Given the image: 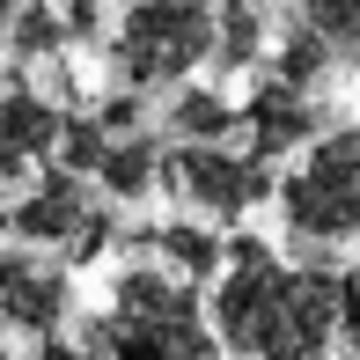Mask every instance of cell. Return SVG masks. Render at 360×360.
I'll list each match as a JSON object with an SVG mask.
<instances>
[{
  "mask_svg": "<svg viewBox=\"0 0 360 360\" xmlns=\"http://www.w3.org/2000/svg\"><path fill=\"white\" fill-rule=\"evenodd\" d=\"M206 316L228 360H331L346 338V280L323 265H287L272 243L236 236Z\"/></svg>",
  "mask_w": 360,
  "mask_h": 360,
  "instance_id": "6da1fadb",
  "label": "cell"
},
{
  "mask_svg": "<svg viewBox=\"0 0 360 360\" xmlns=\"http://www.w3.org/2000/svg\"><path fill=\"white\" fill-rule=\"evenodd\" d=\"M81 360H228L199 287L169 265H125L110 302L81 323Z\"/></svg>",
  "mask_w": 360,
  "mask_h": 360,
  "instance_id": "7a4b0ae2",
  "label": "cell"
},
{
  "mask_svg": "<svg viewBox=\"0 0 360 360\" xmlns=\"http://www.w3.org/2000/svg\"><path fill=\"white\" fill-rule=\"evenodd\" d=\"M221 44V8L214 0H125L110 22V74L118 89H184Z\"/></svg>",
  "mask_w": 360,
  "mask_h": 360,
  "instance_id": "3957f363",
  "label": "cell"
},
{
  "mask_svg": "<svg viewBox=\"0 0 360 360\" xmlns=\"http://www.w3.org/2000/svg\"><path fill=\"white\" fill-rule=\"evenodd\" d=\"M280 221L294 243H353L360 236V125H331L280 176Z\"/></svg>",
  "mask_w": 360,
  "mask_h": 360,
  "instance_id": "277c9868",
  "label": "cell"
},
{
  "mask_svg": "<svg viewBox=\"0 0 360 360\" xmlns=\"http://www.w3.org/2000/svg\"><path fill=\"white\" fill-rule=\"evenodd\" d=\"M162 191L169 199H184L191 214H206V221H243L250 206H265V199H280V176H272V162H257L250 147H199V140H169V162H162Z\"/></svg>",
  "mask_w": 360,
  "mask_h": 360,
  "instance_id": "5b68a950",
  "label": "cell"
},
{
  "mask_svg": "<svg viewBox=\"0 0 360 360\" xmlns=\"http://www.w3.org/2000/svg\"><path fill=\"white\" fill-rule=\"evenodd\" d=\"M15 243H30V250H67L74 265L96 257L110 243V214L96 206V176L67 169V162L37 169L22 184V199H15Z\"/></svg>",
  "mask_w": 360,
  "mask_h": 360,
  "instance_id": "8992f818",
  "label": "cell"
},
{
  "mask_svg": "<svg viewBox=\"0 0 360 360\" xmlns=\"http://www.w3.org/2000/svg\"><path fill=\"white\" fill-rule=\"evenodd\" d=\"M67 316H74V272L52 250H30V243L0 250V323L15 338H30V346L59 338Z\"/></svg>",
  "mask_w": 360,
  "mask_h": 360,
  "instance_id": "52a82bcc",
  "label": "cell"
},
{
  "mask_svg": "<svg viewBox=\"0 0 360 360\" xmlns=\"http://www.w3.org/2000/svg\"><path fill=\"white\" fill-rule=\"evenodd\" d=\"M67 118L74 110H59L52 96L30 89V81H8V89H0V191L30 184L37 169H52L59 140H67Z\"/></svg>",
  "mask_w": 360,
  "mask_h": 360,
  "instance_id": "ba28073f",
  "label": "cell"
},
{
  "mask_svg": "<svg viewBox=\"0 0 360 360\" xmlns=\"http://www.w3.org/2000/svg\"><path fill=\"white\" fill-rule=\"evenodd\" d=\"M316 133H323V118H316V103H309V89H294V81L265 74L250 96H243V147H250L257 162L302 155Z\"/></svg>",
  "mask_w": 360,
  "mask_h": 360,
  "instance_id": "9c48e42d",
  "label": "cell"
},
{
  "mask_svg": "<svg viewBox=\"0 0 360 360\" xmlns=\"http://www.w3.org/2000/svg\"><path fill=\"white\" fill-rule=\"evenodd\" d=\"M140 250H155V265H169L176 280H191V287H206V280H221L228 272V243L214 236L206 221H162V228H140Z\"/></svg>",
  "mask_w": 360,
  "mask_h": 360,
  "instance_id": "30bf717a",
  "label": "cell"
},
{
  "mask_svg": "<svg viewBox=\"0 0 360 360\" xmlns=\"http://www.w3.org/2000/svg\"><path fill=\"white\" fill-rule=\"evenodd\" d=\"M162 162H169V147H162L155 133H110L103 169H96V191L118 199V206H133V199H147V191L162 184Z\"/></svg>",
  "mask_w": 360,
  "mask_h": 360,
  "instance_id": "8fae6325",
  "label": "cell"
},
{
  "mask_svg": "<svg viewBox=\"0 0 360 360\" xmlns=\"http://www.w3.org/2000/svg\"><path fill=\"white\" fill-rule=\"evenodd\" d=\"M228 133H243V103H228L221 89H206V81H184V89L169 96V140H199L214 147Z\"/></svg>",
  "mask_w": 360,
  "mask_h": 360,
  "instance_id": "7c38bea8",
  "label": "cell"
},
{
  "mask_svg": "<svg viewBox=\"0 0 360 360\" xmlns=\"http://www.w3.org/2000/svg\"><path fill=\"white\" fill-rule=\"evenodd\" d=\"M0 44H8V52L22 59V67H30V59H59V52L74 44L67 8H59V0H22V15L8 22V37H0Z\"/></svg>",
  "mask_w": 360,
  "mask_h": 360,
  "instance_id": "4fadbf2b",
  "label": "cell"
},
{
  "mask_svg": "<svg viewBox=\"0 0 360 360\" xmlns=\"http://www.w3.org/2000/svg\"><path fill=\"white\" fill-rule=\"evenodd\" d=\"M221 8V44H214V67L243 74L265 59V0H214Z\"/></svg>",
  "mask_w": 360,
  "mask_h": 360,
  "instance_id": "5bb4252c",
  "label": "cell"
},
{
  "mask_svg": "<svg viewBox=\"0 0 360 360\" xmlns=\"http://www.w3.org/2000/svg\"><path fill=\"white\" fill-rule=\"evenodd\" d=\"M294 22L316 30L338 59H360V0H302V8H294Z\"/></svg>",
  "mask_w": 360,
  "mask_h": 360,
  "instance_id": "9a60e30c",
  "label": "cell"
},
{
  "mask_svg": "<svg viewBox=\"0 0 360 360\" xmlns=\"http://www.w3.org/2000/svg\"><path fill=\"white\" fill-rule=\"evenodd\" d=\"M103 147H110L103 118H96V110H74V118H67V140H59V162L81 169V176H96V169H103Z\"/></svg>",
  "mask_w": 360,
  "mask_h": 360,
  "instance_id": "2e32d148",
  "label": "cell"
},
{
  "mask_svg": "<svg viewBox=\"0 0 360 360\" xmlns=\"http://www.w3.org/2000/svg\"><path fill=\"white\" fill-rule=\"evenodd\" d=\"M338 346H346V360H360V280H346V338Z\"/></svg>",
  "mask_w": 360,
  "mask_h": 360,
  "instance_id": "e0dca14e",
  "label": "cell"
},
{
  "mask_svg": "<svg viewBox=\"0 0 360 360\" xmlns=\"http://www.w3.org/2000/svg\"><path fill=\"white\" fill-rule=\"evenodd\" d=\"M22 15V0H0V37H8V22Z\"/></svg>",
  "mask_w": 360,
  "mask_h": 360,
  "instance_id": "ac0fdd59",
  "label": "cell"
},
{
  "mask_svg": "<svg viewBox=\"0 0 360 360\" xmlns=\"http://www.w3.org/2000/svg\"><path fill=\"white\" fill-rule=\"evenodd\" d=\"M0 360H15V331H8V323H0Z\"/></svg>",
  "mask_w": 360,
  "mask_h": 360,
  "instance_id": "d6986e66",
  "label": "cell"
},
{
  "mask_svg": "<svg viewBox=\"0 0 360 360\" xmlns=\"http://www.w3.org/2000/svg\"><path fill=\"white\" fill-rule=\"evenodd\" d=\"M0 236H15V206H0Z\"/></svg>",
  "mask_w": 360,
  "mask_h": 360,
  "instance_id": "ffe728a7",
  "label": "cell"
}]
</instances>
